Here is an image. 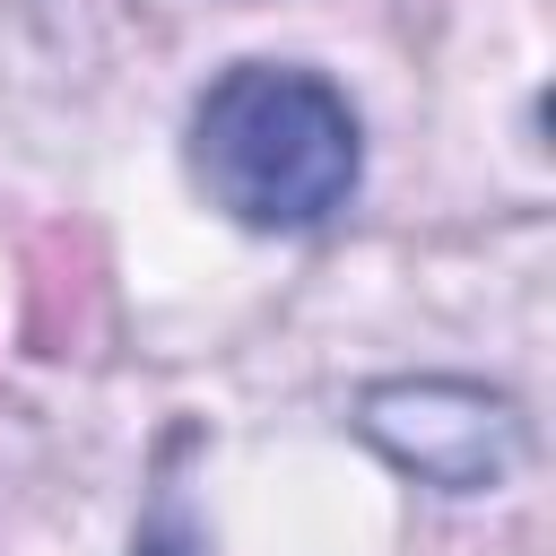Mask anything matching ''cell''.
<instances>
[{
    "instance_id": "obj_1",
    "label": "cell",
    "mask_w": 556,
    "mask_h": 556,
    "mask_svg": "<svg viewBox=\"0 0 556 556\" xmlns=\"http://www.w3.org/2000/svg\"><path fill=\"white\" fill-rule=\"evenodd\" d=\"M365 165L356 113L295 61H235L191 104V182L252 235H304L348 208Z\"/></svg>"
},
{
    "instance_id": "obj_2",
    "label": "cell",
    "mask_w": 556,
    "mask_h": 556,
    "mask_svg": "<svg viewBox=\"0 0 556 556\" xmlns=\"http://www.w3.org/2000/svg\"><path fill=\"white\" fill-rule=\"evenodd\" d=\"M365 443L408 469L434 495H478L504 486L521 460V408L486 382H452V374H417V382H374L356 400Z\"/></svg>"
},
{
    "instance_id": "obj_3",
    "label": "cell",
    "mask_w": 556,
    "mask_h": 556,
    "mask_svg": "<svg viewBox=\"0 0 556 556\" xmlns=\"http://www.w3.org/2000/svg\"><path fill=\"white\" fill-rule=\"evenodd\" d=\"M130 556H208V539H200V521H191V495H182L174 478L156 486V504H148V521H139Z\"/></svg>"
}]
</instances>
